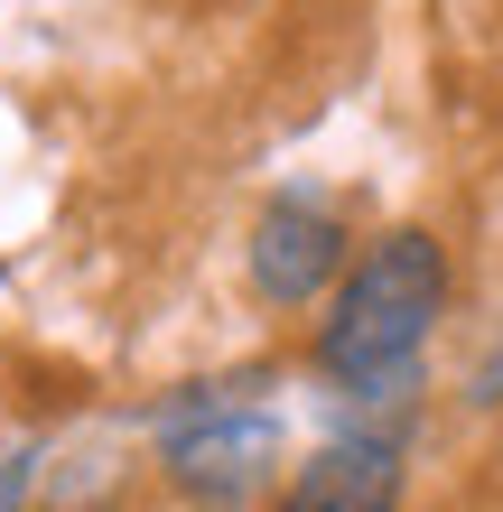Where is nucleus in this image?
Instances as JSON below:
<instances>
[{
    "instance_id": "nucleus-1",
    "label": "nucleus",
    "mask_w": 503,
    "mask_h": 512,
    "mask_svg": "<svg viewBox=\"0 0 503 512\" xmlns=\"http://www.w3.org/2000/svg\"><path fill=\"white\" fill-rule=\"evenodd\" d=\"M438 317H448V243L438 233L392 224L345 261V280L327 289V317L308 336V364L336 382L354 429H373V410H410Z\"/></svg>"
},
{
    "instance_id": "nucleus-2",
    "label": "nucleus",
    "mask_w": 503,
    "mask_h": 512,
    "mask_svg": "<svg viewBox=\"0 0 503 512\" xmlns=\"http://www.w3.org/2000/svg\"><path fill=\"white\" fill-rule=\"evenodd\" d=\"M261 391H271V373H233V382H187L177 401L150 410L168 494H187L196 512H252L280 494L289 438L261 410Z\"/></svg>"
},
{
    "instance_id": "nucleus-3",
    "label": "nucleus",
    "mask_w": 503,
    "mask_h": 512,
    "mask_svg": "<svg viewBox=\"0 0 503 512\" xmlns=\"http://www.w3.org/2000/svg\"><path fill=\"white\" fill-rule=\"evenodd\" d=\"M354 261V233L336 205L317 196H271L252 215V243H243V270H252V298L261 308H317Z\"/></svg>"
},
{
    "instance_id": "nucleus-4",
    "label": "nucleus",
    "mask_w": 503,
    "mask_h": 512,
    "mask_svg": "<svg viewBox=\"0 0 503 512\" xmlns=\"http://www.w3.org/2000/svg\"><path fill=\"white\" fill-rule=\"evenodd\" d=\"M401 494H410L401 429H336L308 466H289L271 512H401Z\"/></svg>"
},
{
    "instance_id": "nucleus-5",
    "label": "nucleus",
    "mask_w": 503,
    "mask_h": 512,
    "mask_svg": "<svg viewBox=\"0 0 503 512\" xmlns=\"http://www.w3.org/2000/svg\"><path fill=\"white\" fill-rule=\"evenodd\" d=\"M38 447H0V512H28V485H38Z\"/></svg>"
},
{
    "instance_id": "nucleus-6",
    "label": "nucleus",
    "mask_w": 503,
    "mask_h": 512,
    "mask_svg": "<svg viewBox=\"0 0 503 512\" xmlns=\"http://www.w3.org/2000/svg\"><path fill=\"white\" fill-rule=\"evenodd\" d=\"M466 401H503V354H494V364H476V391H466Z\"/></svg>"
}]
</instances>
